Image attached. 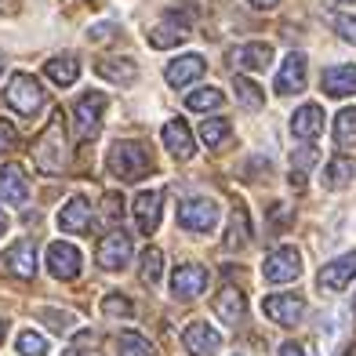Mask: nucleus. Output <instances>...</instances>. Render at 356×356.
<instances>
[{"instance_id":"7c9ffc66","label":"nucleus","mask_w":356,"mask_h":356,"mask_svg":"<svg viewBox=\"0 0 356 356\" xmlns=\"http://www.w3.org/2000/svg\"><path fill=\"white\" fill-rule=\"evenodd\" d=\"M225 102V95L218 91V88H211V84H207V88H197V91H189L186 95V106L193 109V113H207V109H218Z\"/></svg>"},{"instance_id":"7ed1b4c3","label":"nucleus","mask_w":356,"mask_h":356,"mask_svg":"<svg viewBox=\"0 0 356 356\" xmlns=\"http://www.w3.org/2000/svg\"><path fill=\"white\" fill-rule=\"evenodd\" d=\"M4 99H8V106L19 113V117H33V113H40V106H44V88H40L37 76L15 73L8 91H4Z\"/></svg>"},{"instance_id":"393cba45","label":"nucleus","mask_w":356,"mask_h":356,"mask_svg":"<svg viewBox=\"0 0 356 356\" xmlns=\"http://www.w3.org/2000/svg\"><path fill=\"white\" fill-rule=\"evenodd\" d=\"M44 73H47V80H55L58 88H70L80 76V62H76V55H55V58L44 62Z\"/></svg>"},{"instance_id":"3c124183","label":"nucleus","mask_w":356,"mask_h":356,"mask_svg":"<svg viewBox=\"0 0 356 356\" xmlns=\"http://www.w3.org/2000/svg\"><path fill=\"white\" fill-rule=\"evenodd\" d=\"M353 309H356V295H353Z\"/></svg>"},{"instance_id":"a878e982","label":"nucleus","mask_w":356,"mask_h":356,"mask_svg":"<svg viewBox=\"0 0 356 356\" xmlns=\"http://www.w3.org/2000/svg\"><path fill=\"white\" fill-rule=\"evenodd\" d=\"M95 70H99V76L113 80V84H135L138 80V66L131 58H102Z\"/></svg>"},{"instance_id":"b1692460","label":"nucleus","mask_w":356,"mask_h":356,"mask_svg":"<svg viewBox=\"0 0 356 356\" xmlns=\"http://www.w3.org/2000/svg\"><path fill=\"white\" fill-rule=\"evenodd\" d=\"M164 76H168L171 88H186V84H193V80L204 76V58H200V55H182V58H175V62H168Z\"/></svg>"},{"instance_id":"473e14b6","label":"nucleus","mask_w":356,"mask_h":356,"mask_svg":"<svg viewBox=\"0 0 356 356\" xmlns=\"http://www.w3.org/2000/svg\"><path fill=\"white\" fill-rule=\"evenodd\" d=\"M334 142L342 149H353L356 145V109H342L334 117Z\"/></svg>"},{"instance_id":"1a4fd4ad","label":"nucleus","mask_w":356,"mask_h":356,"mask_svg":"<svg viewBox=\"0 0 356 356\" xmlns=\"http://www.w3.org/2000/svg\"><path fill=\"white\" fill-rule=\"evenodd\" d=\"M0 266L19 280H33L37 277V244L33 240H15V244L0 254Z\"/></svg>"},{"instance_id":"58836bf2","label":"nucleus","mask_w":356,"mask_h":356,"mask_svg":"<svg viewBox=\"0 0 356 356\" xmlns=\"http://www.w3.org/2000/svg\"><path fill=\"white\" fill-rule=\"evenodd\" d=\"M113 33H117V26H113V22H99V26L88 29V40L91 44H102V40H113Z\"/></svg>"},{"instance_id":"39448f33","label":"nucleus","mask_w":356,"mask_h":356,"mask_svg":"<svg viewBox=\"0 0 356 356\" xmlns=\"http://www.w3.org/2000/svg\"><path fill=\"white\" fill-rule=\"evenodd\" d=\"M298 277H302V254L291 244L266 254V262H262V280L266 284H291Z\"/></svg>"},{"instance_id":"f257e3e1","label":"nucleus","mask_w":356,"mask_h":356,"mask_svg":"<svg viewBox=\"0 0 356 356\" xmlns=\"http://www.w3.org/2000/svg\"><path fill=\"white\" fill-rule=\"evenodd\" d=\"M106 168H109L113 178H120V182H138V178L149 175L153 156H149V149H145L142 142L120 138V142H113V145H109Z\"/></svg>"},{"instance_id":"5701e85b","label":"nucleus","mask_w":356,"mask_h":356,"mask_svg":"<svg viewBox=\"0 0 356 356\" xmlns=\"http://www.w3.org/2000/svg\"><path fill=\"white\" fill-rule=\"evenodd\" d=\"M323 95L331 99H346V95H356V66H327L320 76Z\"/></svg>"},{"instance_id":"09e8293b","label":"nucleus","mask_w":356,"mask_h":356,"mask_svg":"<svg viewBox=\"0 0 356 356\" xmlns=\"http://www.w3.org/2000/svg\"><path fill=\"white\" fill-rule=\"evenodd\" d=\"M346 356H356V346H353V349H349V353H346Z\"/></svg>"},{"instance_id":"9b49d317","label":"nucleus","mask_w":356,"mask_h":356,"mask_svg":"<svg viewBox=\"0 0 356 356\" xmlns=\"http://www.w3.org/2000/svg\"><path fill=\"white\" fill-rule=\"evenodd\" d=\"M127 262H131V236H127L124 229L106 233L102 244H99V266L109 269V273H117V269H124Z\"/></svg>"},{"instance_id":"79ce46f5","label":"nucleus","mask_w":356,"mask_h":356,"mask_svg":"<svg viewBox=\"0 0 356 356\" xmlns=\"http://www.w3.org/2000/svg\"><path fill=\"white\" fill-rule=\"evenodd\" d=\"M124 215V200L117 197V193H109L106 197V218H120Z\"/></svg>"},{"instance_id":"ddd939ff","label":"nucleus","mask_w":356,"mask_h":356,"mask_svg":"<svg viewBox=\"0 0 356 356\" xmlns=\"http://www.w3.org/2000/svg\"><path fill=\"white\" fill-rule=\"evenodd\" d=\"M189 37V19L186 15H178V11H168L164 19H160L153 29H149V47H175V44H182Z\"/></svg>"},{"instance_id":"72a5a7b5","label":"nucleus","mask_w":356,"mask_h":356,"mask_svg":"<svg viewBox=\"0 0 356 356\" xmlns=\"http://www.w3.org/2000/svg\"><path fill=\"white\" fill-rule=\"evenodd\" d=\"M229 135H233V127H229V120H225V117H211V120H204V124H200V138H204L207 149L222 145Z\"/></svg>"},{"instance_id":"e433bc0d","label":"nucleus","mask_w":356,"mask_h":356,"mask_svg":"<svg viewBox=\"0 0 356 356\" xmlns=\"http://www.w3.org/2000/svg\"><path fill=\"white\" fill-rule=\"evenodd\" d=\"M316 160H320V153L313 149V145H302V149L291 153V171H295V175H305V171L316 164Z\"/></svg>"},{"instance_id":"f3484780","label":"nucleus","mask_w":356,"mask_h":356,"mask_svg":"<svg viewBox=\"0 0 356 356\" xmlns=\"http://www.w3.org/2000/svg\"><path fill=\"white\" fill-rule=\"evenodd\" d=\"M356 277V251H346V254H338L334 262H327L320 269V287H327V291H346Z\"/></svg>"},{"instance_id":"8fccbe9b","label":"nucleus","mask_w":356,"mask_h":356,"mask_svg":"<svg viewBox=\"0 0 356 356\" xmlns=\"http://www.w3.org/2000/svg\"><path fill=\"white\" fill-rule=\"evenodd\" d=\"M0 73H4V58H0Z\"/></svg>"},{"instance_id":"2eb2a0df","label":"nucleus","mask_w":356,"mask_h":356,"mask_svg":"<svg viewBox=\"0 0 356 356\" xmlns=\"http://www.w3.org/2000/svg\"><path fill=\"white\" fill-rule=\"evenodd\" d=\"M182 346H186V353H193V356H215V353L222 349V334L211 327V323L197 320V323H189V327H186Z\"/></svg>"},{"instance_id":"9d476101","label":"nucleus","mask_w":356,"mask_h":356,"mask_svg":"<svg viewBox=\"0 0 356 356\" xmlns=\"http://www.w3.org/2000/svg\"><path fill=\"white\" fill-rule=\"evenodd\" d=\"M262 313L273 323H280V327H295L305 316V298L302 295H269V298H262Z\"/></svg>"},{"instance_id":"4468645a","label":"nucleus","mask_w":356,"mask_h":356,"mask_svg":"<svg viewBox=\"0 0 356 356\" xmlns=\"http://www.w3.org/2000/svg\"><path fill=\"white\" fill-rule=\"evenodd\" d=\"M305 73H309V62H305L302 51H291L284 62H280V73L273 80V91L277 95H295L305 88Z\"/></svg>"},{"instance_id":"6e6552de","label":"nucleus","mask_w":356,"mask_h":356,"mask_svg":"<svg viewBox=\"0 0 356 356\" xmlns=\"http://www.w3.org/2000/svg\"><path fill=\"white\" fill-rule=\"evenodd\" d=\"M80 269H84V258L73 244L66 240H55L51 248H47V273H51L55 280H76Z\"/></svg>"},{"instance_id":"c756f323","label":"nucleus","mask_w":356,"mask_h":356,"mask_svg":"<svg viewBox=\"0 0 356 356\" xmlns=\"http://www.w3.org/2000/svg\"><path fill=\"white\" fill-rule=\"evenodd\" d=\"M251 240V222H248V211L244 207H236L233 218H229V233H225V248L236 251V248H244Z\"/></svg>"},{"instance_id":"c03bdc74","label":"nucleus","mask_w":356,"mask_h":356,"mask_svg":"<svg viewBox=\"0 0 356 356\" xmlns=\"http://www.w3.org/2000/svg\"><path fill=\"white\" fill-rule=\"evenodd\" d=\"M248 4H254V8H262V11H273L280 4V0H248Z\"/></svg>"},{"instance_id":"a211bd4d","label":"nucleus","mask_w":356,"mask_h":356,"mask_svg":"<svg viewBox=\"0 0 356 356\" xmlns=\"http://www.w3.org/2000/svg\"><path fill=\"white\" fill-rule=\"evenodd\" d=\"M91 204L84 200V197H70L66 204H62V211H58V229L62 233H73V236H80V233H88L91 229Z\"/></svg>"},{"instance_id":"4c0bfd02","label":"nucleus","mask_w":356,"mask_h":356,"mask_svg":"<svg viewBox=\"0 0 356 356\" xmlns=\"http://www.w3.org/2000/svg\"><path fill=\"white\" fill-rule=\"evenodd\" d=\"M331 29H334L342 40L356 44V15H331Z\"/></svg>"},{"instance_id":"f704fd0d","label":"nucleus","mask_w":356,"mask_h":356,"mask_svg":"<svg viewBox=\"0 0 356 356\" xmlns=\"http://www.w3.org/2000/svg\"><path fill=\"white\" fill-rule=\"evenodd\" d=\"M15 349H19L22 356H47V338L37 334V331H19V338H15Z\"/></svg>"},{"instance_id":"c9c22d12","label":"nucleus","mask_w":356,"mask_h":356,"mask_svg":"<svg viewBox=\"0 0 356 356\" xmlns=\"http://www.w3.org/2000/svg\"><path fill=\"white\" fill-rule=\"evenodd\" d=\"M102 313H106V316H120V320H131V316H135V305L127 302L124 295H106V298H102Z\"/></svg>"},{"instance_id":"f03ea898","label":"nucleus","mask_w":356,"mask_h":356,"mask_svg":"<svg viewBox=\"0 0 356 356\" xmlns=\"http://www.w3.org/2000/svg\"><path fill=\"white\" fill-rule=\"evenodd\" d=\"M33 160H37V168L47 171V175H58L62 168L70 164V138H66V120H62V113H55L51 124H47V131L37 138Z\"/></svg>"},{"instance_id":"4be33fe9","label":"nucleus","mask_w":356,"mask_h":356,"mask_svg":"<svg viewBox=\"0 0 356 356\" xmlns=\"http://www.w3.org/2000/svg\"><path fill=\"white\" fill-rule=\"evenodd\" d=\"M160 138H164V149L178 160H189L193 153H197V142H193V131L186 127V120H168Z\"/></svg>"},{"instance_id":"0eeeda50","label":"nucleus","mask_w":356,"mask_h":356,"mask_svg":"<svg viewBox=\"0 0 356 356\" xmlns=\"http://www.w3.org/2000/svg\"><path fill=\"white\" fill-rule=\"evenodd\" d=\"M207 269L197 266V262H186V266H178L175 269V277H171V295L178 302H193V298H200L204 291H207Z\"/></svg>"},{"instance_id":"de8ad7c7","label":"nucleus","mask_w":356,"mask_h":356,"mask_svg":"<svg viewBox=\"0 0 356 356\" xmlns=\"http://www.w3.org/2000/svg\"><path fill=\"white\" fill-rule=\"evenodd\" d=\"M0 342H4V320H0Z\"/></svg>"},{"instance_id":"37998d69","label":"nucleus","mask_w":356,"mask_h":356,"mask_svg":"<svg viewBox=\"0 0 356 356\" xmlns=\"http://www.w3.org/2000/svg\"><path fill=\"white\" fill-rule=\"evenodd\" d=\"M280 356H305V349L295 346V342H287V346H280Z\"/></svg>"},{"instance_id":"bb28decb","label":"nucleus","mask_w":356,"mask_h":356,"mask_svg":"<svg viewBox=\"0 0 356 356\" xmlns=\"http://www.w3.org/2000/svg\"><path fill=\"white\" fill-rule=\"evenodd\" d=\"M353 175H356V164L349 156H334L327 168H323V189H346L349 182H353Z\"/></svg>"},{"instance_id":"423d86ee","label":"nucleus","mask_w":356,"mask_h":356,"mask_svg":"<svg viewBox=\"0 0 356 356\" xmlns=\"http://www.w3.org/2000/svg\"><path fill=\"white\" fill-rule=\"evenodd\" d=\"M102 113H106V95L102 91H84L73 106V124H76V138H95L102 127Z\"/></svg>"},{"instance_id":"20e7f679","label":"nucleus","mask_w":356,"mask_h":356,"mask_svg":"<svg viewBox=\"0 0 356 356\" xmlns=\"http://www.w3.org/2000/svg\"><path fill=\"white\" fill-rule=\"evenodd\" d=\"M178 225L189 233H211L218 225V204L211 197H189L178 204Z\"/></svg>"},{"instance_id":"c85d7f7f","label":"nucleus","mask_w":356,"mask_h":356,"mask_svg":"<svg viewBox=\"0 0 356 356\" xmlns=\"http://www.w3.org/2000/svg\"><path fill=\"white\" fill-rule=\"evenodd\" d=\"M233 91H236V102L244 106V109H262L266 106V91L254 84V80H248V76H233Z\"/></svg>"},{"instance_id":"2f4dec72","label":"nucleus","mask_w":356,"mask_h":356,"mask_svg":"<svg viewBox=\"0 0 356 356\" xmlns=\"http://www.w3.org/2000/svg\"><path fill=\"white\" fill-rule=\"evenodd\" d=\"M117 353L120 356H156V349L149 346V338L138 334V331H124L117 338Z\"/></svg>"},{"instance_id":"aec40b11","label":"nucleus","mask_w":356,"mask_h":356,"mask_svg":"<svg viewBox=\"0 0 356 356\" xmlns=\"http://www.w3.org/2000/svg\"><path fill=\"white\" fill-rule=\"evenodd\" d=\"M215 313L222 323H229V327H236V323H244L248 316V298L240 287H222L215 295Z\"/></svg>"},{"instance_id":"6ab92c4d","label":"nucleus","mask_w":356,"mask_h":356,"mask_svg":"<svg viewBox=\"0 0 356 356\" xmlns=\"http://www.w3.org/2000/svg\"><path fill=\"white\" fill-rule=\"evenodd\" d=\"M229 62L236 70H248V73H262L269 62H273V44L266 40H251V44H240L236 51L229 55Z\"/></svg>"},{"instance_id":"cd10ccee","label":"nucleus","mask_w":356,"mask_h":356,"mask_svg":"<svg viewBox=\"0 0 356 356\" xmlns=\"http://www.w3.org/2000/svg\"><path fill=\"white\" fill-rule=\"evenodd\" d=\"M138 277H142V284L156 287L160 277H164V251H160V248H145L142 258H138Z\"/></svg>"},{"instance_id":"49530a36","label":"nucleus","mask_w":356,"mask_h":356,"mask_svg":"<svg viewBox=\"0 0 356 356\" xmlns=\"http://www.w3.org/2000/svg\"><path fill=\"white\" fill-rule=\"evenodd\" d=\"M62 356H88V353H84V349H66Z\"/></svg>"},{"instance_id":"a19ab883","label":"nucleus","mask_w":356,"mask_h":356,"mask_svg":"<svg viewBox=\"0 0 356 356\" xmlns=\"http://www.w3.org/2000/svg\"><path fill=\"white\" fill-rule=\"evenodd\" d=\"M15 142H19V131L8 124V120H0V153H8V149H15Z\"/></svg>"},{"instance_id":"f8f14e48","label":"nucleus","mask_w":356,"mask_h":356,"mask_svg":"<svg viewBox=\"0 0 356 356\" xmlns=\"http://www.w3.org/2000/svg\"><path fill=\"white\" fill-rule=\"evenodd\" d=\"M135 222H138V233H156L160 225V211H164V189H142L135 197Z\"/></svg>"},{"instance_id":"dca6fc26","label":"nucleus","mask_w":356,"mask_h":356,"mask_svg":"<svg viewBox=\"0 0 356 356\" xmlns=\"http://www.w3.org/2000/svg\"><path fill=\"white\" fill-rule=\"evenodd\" d=\"M0 200L11 207H22L29 200V178L19 164H0Z\"/></svg>"},{"instance_id":"412c9836","label":"nucleus","mask_w":356,"mask_h":356,"mask_svg":"<svg viewBox=\"0 0 356 356\" xmlns=\"http://www.w3.org/2000/svg\"><path fill=\"white\" fill-rule=\"evenodd\" d=\"M291 135L295 138H305V142H313L323 135V109L316 102H305L295 109V117H291Z\"/></svg>"},{"instance_id":"a18cd8bd","label":"nucleus","mask_w":356,"mask_h":356,"mask_svg":"<svg viewBox=\"0 0 356 356\" xmlns=\"http://www.w3.org/2000/svg\"><path fill=\"white\" fill-rule=\"evenodd\" d=\"M8 225H11V222H8V215H4V207H0V236L8 233Z\"/></svg>"},{"instance_id":"ea45409f","label":"nucleus","mask_w":356,"mask_h":356,"mask_svg":"<svg viewBox=\"0 0 356 356\" xmlns=\"http://www.w3.org/2000/svg\"><path fill=\"white\" fill-rule=\"evenodd\" d=\"M40 316H44V320H51V327H55V331H70V327H73V316H70V313H55V309H40Z\"/></svg>"}]
</instances>
